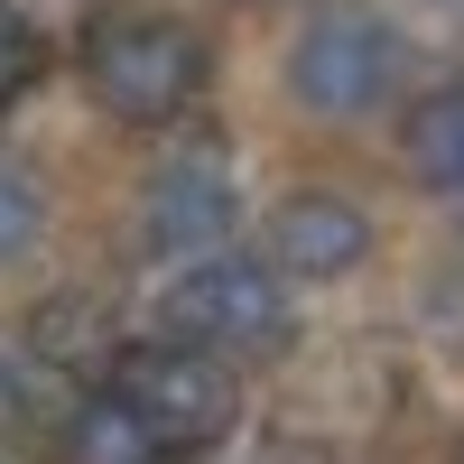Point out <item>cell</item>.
<instances>
[{
	"mask_svg": "<svg viewBox=\"0 0 464 464\" xmlns=\"http://www.w3.org/2000/svg\"><path fill=\"white\" fill-rule=\"evenodd\" d=\"M111 391H121V409L159 446H223L242 428V372L223 353H205V343H186V334L121 343L111 353Z\"/></svg>",
	"mask_w": 464,
	"mask_h": 464,
	"instance_id": "obj_2",
	"label": "cell"
},
{
	"mask_svg": "<svg viewBox=\"0 0 464 464\" xmlns=\"http://www.w3.org/2000/svg\"><path fill=\"white\" fill-rule=\"evenodd\" d=\"M269 251H279V269H297V279H343V269L372 260V214L353 196H334V186H297V196L269 214Z\"/></svg>",
	"mask_w": 464,
	"mask_h": 464,
	"instance_id": "obj_6",
	"label": "cell"
},
{
	"mask_svg": "<svg viewBox=\"0 0 464 464\" xmlns=\"http://www.w3.org/2000/svg\"><path fill=\"white\" fill-rule=\"evenodd\" d=\"M37 74H47V37H37V19L19 0H0V111H10Z\"/></svg>",
	"mask_w": 464,
	"mask_h": 464,
	"instance_id": "obj_10",
	"label": "cell"
},
{
	"mask_svg": "<svg viewBox=\"0 0 464 464\" xmlns=\"http://www.w3.org/2000/svg\"><path fill=\"white\" fill-rule=\"evenodd\" d=\"M37 232H47V186H37L28 168L0 159V269L28 260V251H37Z\"/></svg>",
	"mask_w": 464,
	"mask_h": 464,
	"instance_id": "obj_9",
	"label": "cell"
},
{
	"mask_svg": "<svg viewBox=\"0 0 464 464\" xmlns=\"http://www.w3.org/2000/svg\"><path fill=\"white\" fill-rule=\"evenodd\" d=\"M159 325L205 343V353L242 362V353H269V343H288V297H279V269H260L242 251H205L186 260L177 279L159 288Z\"/></svg>",
	"mask_w": 464,
	"mask_h": 464,
	"instance_id": "obj_3",
	"label": "cell"
},
{
	"mask_svg": "<svg viewBox=\"0 0 464 464\" xmlns=\"http://www.w3.org/2000/svg\"><path fill=\"white\" fill-rule=\"evenodd\" d=\"M10 391H19V381H10V362H0V400H10Z\"/></svg>",
	"mask_w": 464,
	"mask_h": 464,
	"instance_id": "obj_11",
	"label": "cell"
},
{
	"mask_svg": "<svg viewBox=\"0 0 464 464\" xmlns=\"http://www.w3.org/2000/svg\"><path fill=\"white\" fill-rule=\"evenodd\" d=\"M400 28L372 19V10H325L316 28L288 47V102L316 111V121H362V111H381V93L400 84Z\"/></svg>",
	"mask_w": 464,
	"mask_h": 464,
	"instance_id": "obj_4",
	"label": "cell"
},
{
	"mask_svg": "<svg viewBox=\"0 0 464 464\" xmlns=\"http://www.w3.org/2000/svg\"><path fill=\"white\" fill-rule=\"evenodd\" d=\"M159 455L168 446L121 409V391H93L84 409L65 418V464H159Z\"/></svg>",
	"mask_w": 464,
	"mask_h": 464,
	"instance_id": "obj_8",
	"label": "cell"
},
{
	"mask_svg": "<svg viewBox=\"0 0 464 464\" xmlns=\"http://www.w3.org/2000/svg\"><path fill=\"white\" fill-rule=\"evenodd\" d=\"M232 223H242V177L214 149H177V159L149 168V186H140V242L149 251H205Z\"/></svg>",
	"mask_w": 464,
	"mask_h": 464,
	"instance_id": "obj_5",
	"label": "cell"
},
{
	"mask_svg": "<svg viewBox=\"0 0 464 464\" xmlns=\"http://www.w3.org/2000/svg\"><path fill=\"white\" fill-rule=\"evenodd\" d=\"M400 159L428 196H464V84H437L400 121Z\"/></svg>",
	"mask_w": 464,
	"mask_h": 464,
	"instance_id": "obj_7",
	"label": "cell"
},
{
	"mask_svg": "<svg viewBox=\"0 0 464 464\" xmlns=\"http://www.w3.org/2000/svg\"><path fill=\"white\" fill-rule=\"evenodd\" d=\"M205 74H214L205 37L186 19H168V10H111L84 37V84H93V102L111 121H130V130H168L177 111H196Z\"/></svg>",
	"mask_w": 464,
	"mask_h": 464,
	"instance_id": "obj_1",
	"label": "cell"
}]
</instances>
